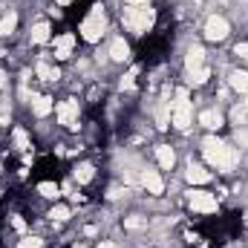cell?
Listing matches in <instances>:
<instances>
[{
  "mask_svg": "<svg viewBox=\"0 0 248 248\" xmlns=\"http://www.w3.org/2000/svg\"><path fill=\"white\" fill-rule=\"evenodd\" d=\"M202 156H205V162H208L211 168H217L219 173H231V170L240 165V150L231 147V144H225V141L217 139V136H208V139L202 141Z\"/></svg>",
  "mask_w": 248,
  "mask_h": 248,
  "instance_id": "6da1fadb",
  "label": "cell"
},
{
  "mask_svg": "<svg viewBox=\"0 0 248 248\" xmlns=\"http://www.w3.org/2000/svg\"><path fill=\"white\" fill-rule=\"evenodd\" d=\"M153 23H156V9L150 3H144V6H127L124 9V26H127V32L144 35V32L153 29Z\"/></svg>",
  "mask_w": 248,
  "mask_h": 248,
  "instance_id": "7a4b0ae2",
  "label": "cell"
},
{
  "mask_svg": "<svg viewBox=\"0 0 248 248\" xmlns=\"http://www.w3.org/2000/svg\"><path fill=\"white\" fill-rule=\"evenodd\" d=\"M81 38L87 41V44H98L101 38H104V32H107V12H104V6L101 3H95L90 12H87V17L81 20Z\"/></svg>",
  "mask_w": 248,
  "mask_h": 248,
  "instance_id": "3957f363",
  "label": "cell"
},
{
  "mask_svg": "<svg viewBox=\"0 0 248 248\" xmlns=\"http://www.w3.org/2000/svg\"><path fill=\"white\" fill-rule=\"evenodd\" d=\"M190 122H193V104H190V98H187V90L179 87L176 95H173V101H170V124H173L176 130H187Z\"/></svg>",
  "mask_w": 248,
  "mask_h": 248,
  "instance_id": "277c9868",
  "label": "cell"
},
{
  "mask_svg": "<svg viewBox=\"0 0 248 248\" xmlns=\"http://www.w3.org/2000/svg\"><path fill=\"white\" fill-rule=\"evenodd\" d=\"M187 205H190V211H196V214H217V211H219L217 196L208 193V190H202V187H190V190H187Z\"/></svg>",
  "mask_w": 248,
  "mask_h": 248,
  "instance_id": "5b68a950",
  "label": "cell"
},
{
  "mask_svg": "<svg viewBox=\"0 0 248 248\" xmlns=\"http://www.w3.org/2000/svg\"><path fill=\"white\" fill-rule=\"evenodd\" d=\"M55 116H58V124H61V127L78 130V119H81V104H78V98H63L61 104L55 107Z\"/></svg>",
  "mask_w": 248,
  "mask_h": 248,
  "instance_id": "8992f818",
  "label": "cell"
},
{
  "mask_svg": "<svg viewBox=\"0 0 248 248\" xmlns=\"http://www.w3.org/2000/svg\"><path fill=\"white\" fill-rule=\"evenodd\" d=\"M228 35H231V23H228L222 15H211V17L205 20V41L219 44V41H225Z\"/></svg>",
  "mask_w": 248,
  "mask_h": 248,
  "instance_id": "52a82bcc",
  "label": "cell"
},
{
  "mask_svg": "<svg viewBox=\"0 0 248 248\" xmlns=\"http://www.w3.org/2000/svg\"><path fill=\"white\" fill-rule=\"evenodd\" d=\"M139 182H141V187H144L147 193H153V196H162V193H165V179H162V173L153 170V168H141Z\"/></svg>",
  "mask_w": 248,
  "mask_h": 248,
  "instance_id": "ba28073f",
  "label": "cell"
},
{
  "mask_svg": "<svg viewBox=\"0 0 248 248\" xmlns=\"http://www.w3.org/2000/svg\"><path fill=\"white\" fill-rule=\"evenodd\" d=\"M75 35L72 32H61L55 41H52V52H55V61H66V58H72V52H75Z\"/></svg>",
  "mask_w": 248,
  "mask_h": 248,
  "instance_id": "9c48e42d",
  "label": "cell"
},
{
  "mask_svg": "<svg viewBox=\"0 0 248 248\" xmlns=\"http://www.w3.org/2000/svg\"><path fill=\"white\" fill-rule=\"evenodd\" d=\"M72 179H75L78 185H90V182L95 179V165H93V162H78V165L72 168Z\"/></svg>",
  "mask_w": 248,
  "mask_h": 248,
  "instance_id": "30bf717a",
  "label": "cell"
},
{
  "mask_svg": "<svg viewBox=\"0 0 248 248\" xmlns=\"http://www.w3.org/2000/svg\"><path fill=\"white\" fill-rule=\"evenodd\" d=\"M185 179L190 182V185H196V187H202V185H208L211 182V173L202 168V165H187V170H185Z\"/></svg>",
  "mask_w": 248,
  "mask_h": 248,
  "instance_id": "8fae6325",
  "label": "cell"
},
{
  "mask_svg": "<svg viewBox=\"0 0 248 248\" xmlns=\"http://www.w3.org/2000/svg\"><path fill=\"white\" fill-rule=\"evenodd\" d=\"M156 162H159L162 170H170V168L176 165V150H173L170 144H159V147H156Z\"/></svg>",
  "mask_w": 248,
  "mask_h": 248,
  "instance_id": "7c38bea8",
  "label": "cell"
},
{
  "mask_svg": "<svg viewBox=\"0 0 248 248\" xmlns=\"http://www.w3.org/2000/svg\"><path fill=\"white\" fill-rule=\"evenodd\" d=\"M199 124H202L205 130H219V127L225 124V116H222L219 110H202V113H199Z\"/></svg>",
  "mask_w": 248,
  "mask_h": 248,
  "instance_id": "4fadbf2b",
  "label": "cell"
},
{
  "mask_svg": "<svg viewBox=\"0 0 248 248\" xmlns=\"http://www.w3.org/2000/svg\"><path fill=\"white\" fill-rule=\"evenodd\" d=\"M113 61H119V63H124V61H130V44L124 41V38H113V44H110V52H107Z\"/></svg>",
  "mask_w": 248,
  "mask_h": 248,
  "instance_id": "5bb4252c",
  "label": "cell"
},
{
  "mask_svg": "<svg viewBox=\"0 0 248 248\" xmlns=\"http://www.w3.org/2000/svg\"><path fill=\"white\" fill-rule=\"evenodd\" d=\"M52 110H55V101H52L49 95H35V98H32V113H35L38 119H46Z\"/></svg>",
  "mask_w": 248,
  "mask_h": 248,
  "instance_id": "9a60e30c",
  "label": "cell"
},
{
  "mask_svg": "<svg viewBox=\"0 0 248 248\" xmlns=\"http://www.w3.org/2000/svg\"><path fill=\"white\" fill-rule=\"evenodd\" d=\"M185 66L187 69H199V66H205V49H202L199 44H190V46H187Z\"/></svg>",
  "mask_w": 248,
  "mask_h": 248,
  "instance_id": "2e32d148",
  "label": "cell"
},
{
  "mask_svg": "<svg viewBox=\"0 0 248 248\" xmlns=\"http://www.w3.org/2000/svg\"><path fill=\"white\" fill-rule=\"evenodd\" d=\"M49 32H52V26H49L46 20H38V23L32 26V32H29V41H32V44H49V38H52Z\"/></svg>",
  "mask_w": 248,
  "mask_h": 248,
  "instance_id": "e0dca14e",
  "label": "cell"
},
{
  "mask_svg": "<svg viewBox=\"0 0 248 248\" xmlns=\"http://www.w3.org/2000/svg\"><path fill=\"white\" fill-rule=\"evenodd\" d=\"M35 72H38V78H41V81H46V84H58V78H61L58 66H52V63H46V61H38Z\"/></svg>",
  "mask_w": 248,
  "mask_h": 248,
  "instance_id": "ac0fdd59",
  "label": "cell"
},
{
  "mask_svg": "<svg viewBox=\"0 0 248 248\" xmlns=\"http://www.w3.org/2000/svg\"><path fill=\"white\" fill-rule=\"evenodd\" d=\"M228 84H231V90L248 95V69H234V72L228 75Z\"/></svg>",
  "mask_w": 248,
  "mask_h": 248,
  "instance_id": "d6986e66",
  "label": "cell"
},
{
  "mask_svg": "<svg viewBox=\"0 0 248 248\" xmlns=\"http://www.w3.org/2000/svg\"><path fill=\"white\" fill-rule=\"evenodd\" d=\"M208 78H211V66H208V63L199 66V69H187V84H190V87H205Z\"/></svg>",
  "mask_w": 248,
  "mask_h": 248,
  "instance_id": "ffe728a7",
  "label": "cell"
},
{
  "mask_svg": "<svg viewBox=\"0 0 248 248\" xmlns=\"http://www.w3.org/2000/svg\"><path fill=\"white\" fill-rule=\"evenodd\" d=\"M17 29V12H9L0 17V38H12Z\"/></svg>",
  "mask_w": 248,
  "mask_h": 248,
  "instance_id": "44dd1931",
  "label": "cell"
},
{
  "mask_svg": "<svg viewBox=\"0 0 248 248\" xmlns=\"http://www.w3.org/2000/svg\"><path fill=\"white\" fill-rule=\"evenodd\" d=\"M12 141H15V150H20V153H29V147H32V141H29V133H26L23 127H15V133H12Z\"/></svg>",
  "mask_w": 248,
  "mask_h": 248,
  "instance_id": "7402d4cb",
  "label": "cell"
},
{
  "mask_svg": "<svg viewBox=\"0 0 248 248\" xmlns=\"http://www.w3.org/2000/svg\"><path fill=\"white\" fill-rule=\"evenodd\" d=\"M38 193H41L44 199H58V196H61V185H58V182H52V179L38 182Z\"/></svg>",
  "mask_w": 248,
  "mask_h": 248,
  "instance_id": "603a6c76",
  "label": "cell"
},
{
  "mask_svg": "<svg viewBox=\"0 0 248 248\" xmlns=\"http://www.w3.org/2000/svg\"><path fill=\"white\" fill-rule=\"evenodd\" d=\"M144 228H147V217H141V214L124 217V231H144Z\"/></svg>",
  "mask_w": 248,
  "mask_h": 248,
  "instance_id": "cb8c5ba5",
  "label": "cell"
},
{
  "mask_svg": "<svg viewBox=\"0 0 248 248\" xmlns=\"http://www.w3.org/2000/svg\"><path fill=\"white\" fill-rule=\"evenodd\" d=\"M46 217H49V219H52V222H66V219H69V217H72V211H69V208H66V205H52V208H49V214H46Z\"/></svg>",
  "mask_w": 248,
  "mask_h": 248,
  "instance_id": "d4e9b609",
  "label": "cell"
},
{
  "mask_svg": "<svg viewBox=\"0 0 248 248\" xmlns=\"http://www.w3.org/2000/svg\"><path fill=\"white\" fill-rule=\"evenodd\" d=\"M231 122H234V127H246L248 124V113L243 110V104H237V107L231 110Z\"/></svg>",
  "mask_w": 248,
  "mask_h": 248,
  "instance_id": "484cf974",
  "label": "cell"
},
{
  "mask_svg": "<svg viewBox=\"0 0 248 248\" xmlns=\"http://www.w3.org/2000/svg\"><path fill=\"white\" fill-rule=\"evenodd\" d=\"M136 75H139V66H133V69H130V72L124 75L119 87H122V90H133V87H136Z\"/></svg>",
  "mask_w": 248,
  "mask_h": 248,
  "instance_id": "4316f807",
  "label": "cell"
},
{
  "mask_svg": "<svg viewBox=\"0 0 248 248\" xmlns=\"http://www.w3.org/2000/svg\"><path fill=\"white\" fill-rule=\"evenodd\" d=\"M17 248H44V240L41 237H23L17 243Z\"/></svg>",
  "mask_w": 248,
  "mask_h": 248,
  "instance_id": "83f0119b",
  "label": "cell"
},
{
  "mask_svg": "<svg viewBox=\"0 0 248 248\" xmlns=\"http://www.w3.org/2000/svg\"><path fill=\"white\" fill-rule=\"evenodd\" d=\"M237 144L248 150V124H246V127H237Z\"/></svg>",
  "mask_w": 248,
  "mask_h": 248,
  "instance_id": "f1b7e54d",
  "label": "cell"
},
{
  "mask_svg": "<svg viewBox=\"0 0 248 248\" xmlns=\"http://www.w3.org/2000/svg\"><path fill=\"white\" fill-rule=\"evenodd\" d=\"M12 225H15V231H20V234L26 231V219H23V217H12Z\"/></svg>",
  "mask_w": 248,
  "mask_h": 248,
  "instance_id": "f546056e",
  "label": "cell"
},
{
  "mask_svg": "<svg viewBox=\"0 0 248 248\" xmlns=\"http://www.w3.org/2000/svg\"><path fill=\"white\" fill-rule=\"evenodd\" d=\"M144 3H150V0H127V6H144Z\"/></svg>",
  "mask_w": 248,
  "mask_h": 248,
  "instance_id": "4dcf8cb0",
  "label": "cell"
},
{
  "mask_svg": "<svg viewBox=\"0 0 248 248\" xmlns=\"http://www.w3.org/2000/svg\"><path fill=\"white\" fill-rule=\"evenodd\" d=\"M98 248H119V246H116V243H110V240H101V246H98Z\"/></svg>",
  "mask_w": 248,
  "mask_h": 248,
  "instance_id": "1f68e13d",
  "label": "cell"
},
{
  "mask_svg": "<svg viewBox=\"0 0 248 248\" xmlns=\"http://www.w3.org/2000/svg\"><path fill=\"white\" fill-rule=\"evenodd\" d=\"M0 87H6V75L3 72H0Z\"/></svg>",
  "mask_w": 248,
  "mask_h": 248,
  "instance_id": "d6a6232c",
  "label": "cell"
},
{
  "mask_svg": "<svg viewBox=\"0 0 248 248\" xmlns=\"http://www.w3.org/2000/svg\"><path fill=\"white\" fill-rule=\"evenodd\" d=\"M240 104H243V110L248 113V95H246V101H240Z\"/></svg>",
  "mask_w": 248,
  "mask_h": 248,
  "instance_id": "836d02e7",
  "label": "cell"
},
{
  "mask_svg": "<svg viewBox=\"0 0 248 248\" xmlns=\"http://www.w3.org/2000/svg\"><path fill=\"white\" fill-rule=\"evenodd\" d=\"M75 248H84V246H75Z\"/></svg>",
  "mask_w": 248,
  "mask_h": 248,
  "instance_id": "e575fe53",
  "label": "cell"
}]
</instances>
